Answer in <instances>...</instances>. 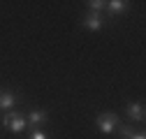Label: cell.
I'll use <instances>...</instances> for the list:
<instances>
[{
  "label": "cell",
  "mask_w": 146,
  "mask_h": 139,
  "mask_svg": "<svg viewBox=\"0 0 146 139\" xmlns=\"http://www.w3.org/2000/svg\"><path fill=\"white\" fill-rule=\"evenodd\" d=\"M3 125H5L9 132H14V134H21V132L28 128L26 116H23V114H19V111H9V114L3 118Z\"/></svg>",
  "instance_id": "1"
},
{
  "label": "cell",
  "mask_w": 146,
  "mask_h": 139,
  "mask_svg": "<svg viewBox=\"0 0 146 139\" xmlns=\"http://www.w3.org/2000/svg\"><path fill=\"white\" fill-rule=\"evenodd\" d=\"M116 128H118V116H116V114L104 111V114L98 116V130H100L102 134H111Z\"/></svg>",
  "instance_id": "2"
},
{
  "label": "cell",
  "mask_w": 146,
  "mask_h": 139,
  "mask_svg": "<svg viewBox=\"0 0 146 139\" xmlns=\"http://www.w3.org/2000/svg\"><path fill=\"white\" fill-rule=\"evenodd\" d=\"M46 120H49V116H46V111H44V109H35V111H30V114H28L26 123H28V125H33V130H35V128L44 125Z\"/></svg>",
  "instance_id": "3"
},
{
  "label": "cell",
  "mask_w": 146,
  "mask_h": 139,
  "mask_svg": "<svg viewBox=\"0 0 146 139\" xmlns=\"http://www.w3.org/2000/svg\"><path fill=\"white\" fill-rule=\"evenodd\" d=\"M102 26H104V21H102V16H100L98 12H90L86 19H84V28H86V30L98 32V30H102Z\"/></svg>",
  "instance_id": "4"
},
{
  "label": "cell",
  "mask_w": 146,
  "mask_h": 139,
  "mask_svg": "<svg viewBox=\"0 0 146 139\" xmlns=\"http://www.w3.org/2000/svg\"><path fill=\"white\" fill-rule=\"evenodd\" d=\"M125 114L130 116V120H144V104L141 102H130L125 107Z\"/></svg>",
  "instance_id": "5"
},
{
  "label": "cell",
  "mask_w": 146,
  "mask_h": 139,
  "mask_svg": "<svg viewBox=\"0 0 146 139\" xmlns=\"http://www.w3.org/2000/svg\"><path fill=\"white\" fill-rule=\"evenodd\" d=\"M127 5L130 3H125V0H111V3H107V9H109V14H123L125 9H127Z\"/></svg>",
  "instance_id": "6"
},
{
  "label": "cell",
  "mask_w": 146,
  "mask_h": 139,
  "mask_svg": "<svg viewBox=\"0 0 146 139\" xmlns=\"http://www.w3.org/2000/svg\"><path fill=\"white\" fill-rule=\"evenodd\" d=\"M14 102H16V95H14L12 91L3 93V95H0V109H12Z\"/></svg>",
  "instance_id": "7"
},
{
  "label": "cell",
  "mask_w": 146,
  "mask_h": 139,
  "mask_svg": "<svg viewBox=\"0 0 146 139\" xmlns=\"http://www.w3.org/2000/svg\"><path fill=\"white\" fill-rule=\"evenodd\" d=\"M118 128H121L123 139H146V134H144V132H132L127 125H118Z\"/></svg>",
  "instance_id": "8"
},
{
  "label": "cell",
  "mask_w": 146,
  "mask_h": 139,
  "mask_svg": "<svg viewBox=\"0 0 146 139\" xmlns=\"http://www.w3.org/2000/svg\"><path fill=\"white\" fill-rule=\"evenodd\" d=\"M88 7H90V12H98V14H100V12L107 7V3H104V0H90Z\"/></svg>",
  "instance_id": "9"
},
{
  "label": "cell",
  "mask_w": 146,
  "mask_h": 139,
  "mask_svg": "<svg viewBox=\"0 0 146 139\" xmlns=\"http://www.w3.org/2000/svg\"><path fill=\"white\" fill-rule=\"evenodd\" d=\"M28 139H49V137H46V132H44V130L35 128V130L30 132V137H28Z\"/></svg>",
  "instance_id": "10"
},
{
  "label": "cell",
  "mask_w": 146,
  "mask_h": 139,
  "mask_svg": "<svg viewBox=\"0 0 146 139\" xmlns=\"http://www.w3.org/2000/svg\"><path fill=\"white\" fill-rule=\"evenodd\" d=\"M0 95H3V93H0Z\"/></svg>",
  "instance_id": "11"
}]
</instances>
